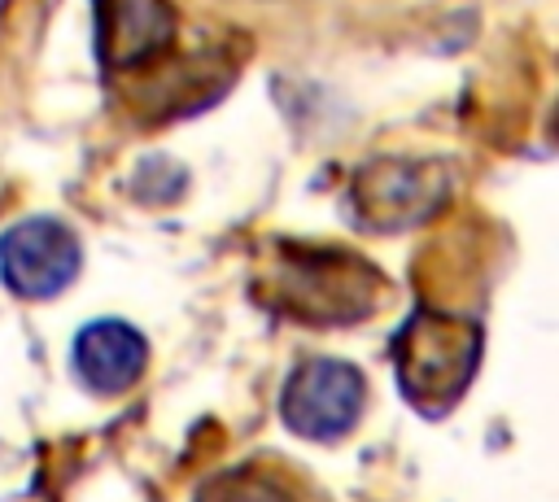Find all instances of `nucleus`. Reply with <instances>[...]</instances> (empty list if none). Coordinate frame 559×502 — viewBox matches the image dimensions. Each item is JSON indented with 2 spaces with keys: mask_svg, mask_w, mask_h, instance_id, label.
I'll list each match as a JSON object with an SVG mask.
<instances>
[{
  "mask_svg": "<svg viewBox=\"0 0 559 502\" xmlns=\"http://www.w3.org/2000/svg\"><path fill=\"white\" fill-rule=\"evenodd\" d=\"M175 44L170 0H96V52L109 70H135Z\"/></svg>",
  "mask_w": 559,
  "mask_h": 502,
  "instance_id": "nucleus-6",
  "label": "nucleus"
},
{
  "mask_svg": "<svg viewBox=\"0 0 559 502\" xmlns=\"http://www.w3.org/2000/svg\"><path fill=\"white\" fill-rule=\"evenodd\" d=\"M79 236L48 214L22 218L0 236V279L22 301H48L66 292L79 275Z\"/></svg>",
  "mask_w": 559,
  "mask_h": 502,
  "instance_id": "nucleus-5",
  "label": "nucleus"
},
{
  "mask_svg": "<svg viewBox=\"0 0 559 502\" xmlns=\"http://www.w3.org/2000/svg\"><path fill=\"white\" fill-rule=\"evenodd\" d=\"M362 402H367V380L354 362H341V358H310L280 389L284 423L310 441L345 437L358 423Z\"/></svg>",
  "mask_w": 559,
  "mask_h": 502,
  "instance_id": "nucleus-4",
  "label": "nucleus"
},
{
  "mask_svg": "<svg viewBox=\"0 0 559 502\" xmlns=\"http://www.w3.org/2000/svg\"><path fill=\"white\" fill-rule=\"evenodd\" d=\"M445 196H450V170L441 162H415V157L367 162L349 183L354 218L376 231L428 223Z\"/></svg>",
  "mask_w": 559,
  "mask_h": 502,
  "instance_id": "nucleus-3",
  "label": "nucleus"
},
{
  "mask_svg": "<svg viewBox=\"0 0 559 502\" xmlns=\"http://www.w3.org/2000/svg\"><path fill=\"white\" fill-rule=\"evenodd\" d=\"M197 502H297V498L288 493V485L262 471H223L201 485Z\"/></svg>",
  "mask_w": 559,
  "mask_h": 502,
  "instance_id": "nucleus-8",
  "label": "nucleus"
},
{
  "mask_svg": "<svg viewBox=\"0 0 559 502\" xmlns=\"http://www.w3.org/2000/svg\"><path fill=\"white\" fill-rule=\"evenodd\" d=\"M384 279L371 262L341 249H306L280 262V301L284 310L314 323H349L376 310Z\"/></svg>",
  "mask_w": 559,
  "mask_h": 502,
  "instance_id": "nucleus-2",
  "label": "nucleus"
},
{
  "mask_svg": "<svg viewBox=\"0 0 559 502\" xmlns=\"http://www.w3.org/2000/svg\"><path fill=\"white\" fill-rule=\"evenodd\" d=\"M480 327L450 310H415L393 336V371L419 410H445L463 397L480 362Z\"/></svg>",
  "mask_w": 559,
  "mask_h": 502,
  "instance_id": "nucleus-1",
  "label": "nucleus"
},
{
  "mask_svg": "<svg viewBox=\"0 0 559 502\" xmlns=\"http://www.w3.org/2000/svg\"><path fill=\"white\" fill-rule=\"evenodd\" d=\"M70 362H74L79 380L92 393L118 397V393H127L144 375L148 345H144V336L131 323H122V319H96V323L79 327L74 349H70Z\"/></svg>",
  "mask_w": 559,
  "mask_h": 502,
  "instance_id": "nucleus-7",
  "label": "nucleus"
},
{
  "mask_svg": "<svg viewBox=\"0 0 559 502\" xmlns=\"http://www.w3.org/2000/svg\"><path fill=\"white\" fill-rule=\"evenodd\" d=\"M555 135H559V109H555Z\"/></svg>",
  "mask_w": 559,
  "mask_h": 502,
  "instance_id": "nucleus-9",
  "label": "nucleus"
}]
</instances>
